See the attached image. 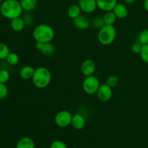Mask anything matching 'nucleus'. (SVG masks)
Listing matches in <instances>:
<instances>
[{
	"mask_svg": "<svg viewBox=\"0 0 148 148\" xmlns=\"http://www.w3.org/2000/svg\"><path fill=\"white\" fill-rule=\"evenodd\" d=\"M4 1H5V0H0V3H2V2H4Z\"/></svg>",
	"mask_w": 148,
	"mask_h": 148,
	"instance_id": "nucleus-34",
	"label": "nucleus"
},
{
	"mask_svg": "<svg viewBox=\"0 0 148 148\" xmlns=\"http://www.w3.org/2000/svg\"><path fill=\"white\" fill-rule=\"evenodd\" d=\"M9 89L6 84L0 83V100H4L8 96Z\"/></svg>",
	"mask_w": 148,
	"mask_h": 148,
	"instance_id": "nucleus-28",
	"label": "nucleus"
},
{
	"mask_svg": "<svg viewBox=\"0 0 148 148\" xmlns=\"http://www.w3.org/2000/svg\"><path fill=\"white\" fill-rule=\"evenodd\" d=\"M116 29L114 26H104L98 33V41L102 45L108 46L111 44L116 38Z\"/></svg>",
	"mask_w": 148,
	"mask_h": 148,
	"instance_id": "nucleus-4",
	"label": "nucleus"
},
{
	"mask_svg": "<svg viewBox=\"0 0 148 148\" xmlns=\"http://www.w3.org/2000/svg\"><path fill=\"white\" fill-rule=\"evenodd\" d=\"M78 5L81 10L86 14L94 12L98 8L96 0H78Z\"/></svg>",
	"mask_w": 148,
	"mask_h": 148,
	"instance_id": "nucleus-9",
	"label": "nucleus"
},
{
	"mask_svg": "<svg viewBox=\"0 0 148 148\" xmlns=\"http://www.w3.org/2000/svg\"><path fill=\"white\" fill-rule=\"evenodd\" d=\"M15 148H36V144L31 137L24 136L17 142Z\"/></svg>",
	"mask_w": 148,
	"mask_h": 148,
	"instance_id": "nucleus-15",
	"label": "nucleus"
},
{
	"mask_svg": "<svg viewBox=\"0 0 148 148\" xmlns=\"http://www.w3.org/2000/svg\"><path fill=\"white\" fill-rule=\"evenodd\" d=\"M7 63L10 65H16L20 61V57L15 52H10L7 56Z\"/></svg>",
	"mask_w": 148,
	"mask_h": 148,
	"instance_id": "nucleus-21",
	"label": "nucleus"
},
{
	"mask_svg": "<svg viewBox=\"0 0 148 148\" xmlns=\"http://www.w3.org/2000/svg\"><path fill=\"white\" fill-rule=\"evenodd\" d=\"M35 47L38 51L46 56L53 55L55 52V47L51 42L49 43H41V42H36Z\"/></svg>",
	"mask_w": 148,
	"mask_h": 148,
	"instance_id": "nucleus-10",
	"label": "nucleus"
},
{
	"mask_svg": "<svg viewBox=\"0 0 148 148\" xmlns=\"http://www.w3.org/2000/svg\"><path fill=\"white\" fill-rule=\"evenodd\" d=\"M19 1L23 10L27 12L34 10L38 4V0H20Z\"/></svg>",
	"mask_w": 148,
	"mask_h": 148,
	"instance_id": "nucleus-18",
	"label": "nucleus"
},
{
	"mask_svg": "<svg viewBox=\"0 0 148 148\" xmlns=\"http://www.w3.org/2000/svg\"><path fill=\"white\" fill-rule=\"evenodd\" d=\"M73 24L79 30H86L90 26V20L85 15L81 14L79 17L73 20Z\"/></svg>",
	"mask_w": 148,
	"mask_h": 148,
	"instance_id": "nucleus-11",
	"label": "nucleus"
},
{
	"mask_svg": "<svg viewBox=\"0 0 148 148\" xmlns=\"http://www.w3.org/2000/svg\"><path fill=\"white\" fill-rule=\"evenodd\" d=\"M81 12L82 10L78 4H72L69 6L67 10V15L69 16V18L75 20V18L80 15Z\"/></svg>",
	"mask_w": 148,
	"mask_h": 148,
	"instance_id": "nucleus-19",
	"label": "nucleus"
},
{
	"mask_svg": "<svg viewBox=\"0 0 148 148\" xmlns=\"http://www.w3.org/2000/svg\"><path fill=\"white\" fill-rule=\"evenodd\" d=\"M143 7L144 9L148 12V0H145L144 3H143Z\"/></svg>",
	"mask_w": 148,
	"mask_h": 148,
	"instance_id": "nucleus-32",
	"label": "nucleus"
},
{
	"mask_svg": "<svg viewBox=\"0 0 148 148\" xmlns=\"http://www.w3.org/2000/svg\"><path fill=\"white\" fill-rule=\"evenodd\" d=\"M96 70V65L92 59H87L82 62L80 67V71L82 75L86 76L92 75Z\"/></svg>",
	"mask_w": 148,
	"mask_h": 148,
	"instance_id": "nucleus-8",
	"label": "nucleus"
},
{
	"mask_svg": "<svg viewBox=\"0 0 148 148\" xmlns=\"http://www.w3.org/2000/svg\"><path fill=\"white\" fill-rule=\"evenodd\" d=\"M10 73L6 69L0 70V83L6 84L10 80Z\"/></svg>",
	"mask_w": 148,
	"mask_h": 148,
	"instance_id": "nucleus-27",
	"label": "nucleus"
},
{
	"mask_svg": "<svg viewBox=\"0 0 148 148\" xmlns=\"http://www.w3.org/2000/svg\"><path fill=\"white\" fill-rule=\"evenodd\" d=\"M113 12L119 19H124L127 17L129 14V10L127 6L121 3H118L114 7Z\"/></svg>",
	"mask_w": 148,
	"mask_h": 148,
	"instance_id": "nucleus-14",
	"label": "nucleus"
},
{
	"mask_svg": "<svg viewBox=\"0 0 148 148\" xmlns=\"http://www.w3.org/2000/svg\"><path fill=\"white\" fill-rule=\"evenodd\" d=\"M23 8L18 0H5L1 3L0 13L5 18L13 20L20 17L23 14Z\"/></svg>",
	"mask_w": 148,
	"mask_h": 148,
	"instance_id": "nucleus-1",
	"label": "nucleus"
},
{
	"mask_svg": "<svg viewBox=\"0 0 148 148\" xmlns=\"http://www.w3.org/2000/svg\"><path fill=\"white\" fill-rule=\"evenodd\" d=\"M85 124H86V120L82 114L75 113V115H73L71 125L74 129L76 130H81V129H84Z\"/></svg>",
	"mask_w": 148,
	"mask_h": 148,
	"instance_id": "nucleus-13",
	"label": "nucleus"
},
{
	"mask_svg": "<svg viewBox=\"0 0 148 148\" xmlns=\"http://www.w3.org/2000/svg\"><path fill=\"white\" fill-rule=\"evenodd\" d=\"M49 148H68V147L63 141L55 140L51 142Z\"/></svg>",
	"mask_w": 148,
	"mask_h": 148,
	"instance_id": "nucleus-29",
	"label": "nucleus"
},
{
	"mask_svg": "<svg viewBox=\"0 0 148 148\" xmlns=\"http://www.w3.org/2000/svg\"><path fill=\"white\" fill-rule=\"evenodd\" d=\"M118 0H96L97 7L103 12L113 11L114 7L118 4Z\"/></svg>",
	"mask_w": 148,
	"mask_h": 148,
	"instance_id": "nucleus-12",
	"label": "nucleus"
},
{
	"mask_svg": "<svg viewBox=\"0 0 148 148\" xmlns=\"http://www.w3.org/2000/svg\"><path fill=\"white\" fill-rule=\"evenodd\" d=\"M105 24L107 26H114V23L116 21V16L115 15L114 12L113 11L106 12L104 15L103 16Z\"/></svg>",
	"mask_w": 148,
	"mask_h": 148,
	"instance_id": "nucleus-20",
	"label": "nucleus"
},
{
	"mask_svg": "<svg viewBox=\"0 0 148 148\" xmlns=\"http://www.w3.org/2000/svg\"><path fill=\"white\" fill-rule=\"evenodd\" d=\"M33 36L36 42L49 43L54 38L55 33L53 28L47 24H40L34 28Z\"/></svg>",
	"mask_w": 148,
	"mask_h": 148,
	"instance_id": "nucleus-3",
	"label": "nucleus"
},
{
	"mask_svg": "<svg viewBox=\"0 0 148 148\" xmlns=\"http://www.w3.org/2000/svg\"><path fill=\"white\" fill-rule=\"evenodd\" d=\"M10 53V51L8 46L4 43H0V60L7 59Z\"/></svg>",
	"mask_w": 148,
	"mask_h": 148,
	"instance_id": "nucleus-22",
	"label": "nucleus"
},
{
	"mask_svg": "<svg viewBox=\"0 0 148 148\" xmlns=\"http://www.w3.org/2000/svg\"><path fill=\"white\" fill-rule=\"evenodd\" d=\"M73 115L66 110L58 112L54 117V122L59 127L66 128L71 125Z\"/></svg>",
	"mask_w": 148,
	"mask_h": 148,
	"instance_id": "nucleus-6",
	"label": "nucleus"
},
{
	"mask_svg": "<svg viewBox=\"0 0 148 148\" xmlns=\"http://www.w3.org/2000/svg\"><path fill=\"white\" fill-rule=\"evenodd\" d=\"M10 26H11L12 29L14 31L20 32L25 28V23L23 17H19L12 20Z\"/></svg>",
	"mask_w": 148,
	"mask_h": 148,
	"instance_id": "nucleus-17",
	"label": "nucleus"
},
{
	"mask_svg": "<svg viewBox=\"0 0 148 148\" xmlns=\"http://www.w3.org/2000/svg\"><path fill=\"white\" fill-rule=\"evenodd\" d=\"M119 78L115 75H110L106 79V84L109 86L110 87H111L112 89L116 86L119 84Z\"/></svg>",
	"mask_w": 148,
	"mask_h": 148,
	"instance_id": "nucleus-25",
	"label": "nucleus"
},
{
	"mask_svg": "<svg viewBox=\"0 0 148 148\" xmlns=\"http://www.w3.org/2000/svg\"><path fill=\"white\" fill-rule=\"evenodd\" d=\"M139 43L142 45L148 44V28L144 29L140 33L138 36Z\"/></svg>",
	"mask_w": 148,
	"mask_h": 148,
	"instance_id": "nucleus-23",
	"label": "nucleus"
},
{
	"mask_svg": "<svg viewBox=\"0 0 148 148\" xmlns=\"http://www.w3.org/2000/svg\"><path fill=\"white\" fill-rule=\"evenodd\" d=\"M35 69L33 67L30 65H25L22 67L20 71V75L23 79L24 80H29L32 79L34 74Z\"/></svg>",
	"mask_w": 148,
	"mask_h": 148,
	"instance_id": "nucleus-16",
	"label": "nucleus"
},
{
	"mask_svg": "<svg viewBox=\"0 0 148 148\" xmlns=\"http://www.w3.org/2000/svg\"><path fill=\"white\" fill-rule=\"evenodd\" d=\"M23 20H24L25 23V26H31L32 24L33 23V17L31 14L30 13H27L24 15V17H23Z\"/></svg>",
	"mask_w": 148,
	"mask_h": 148,
	"instance_id": "nucleus-30",
	"label": "nucleus"
},
{
	"mask_svg": "<svg viewBox=\"0 0 148 148\" xmlns=\"http://www.w3.org/2000/svg\"><path fill=\"white\" fill-rule=\"evenodd\" d=\"M92 25L95 28L99 29V30L102 28L104 26H106L103 17H95V18H93V20H92Z\"/></svg>",
	"mask_w": 148,
	"mask_h": 148,
	"instance_id": "nucleus-24",
	"label": "nucleus"
},
{
	"mask_svg": "<svg viewBox=\"0 0 148 148\" xmlns=\"http://www.w3.org/2000/svg\"><path fill=\"white\" fill-rule=\"evenodd\" d=\"M100 86L99 79L94 75L86 76L82 81V89L88 95L96 94Z\"/></svg>",
	"mask_w": 148,
	"mask_h": 148,
	"instance_id": "nucleus-5",
	"label": "nucleus"
},
{
	"mask_svg": "<svg viewBox=\"0 0 148 148\" xmlns=\"http://www.w3.org/2000/svg\"><path fill=\"white\" fill-rule=\"evenodd\" d=\"M51 78V73L49 68L40 66L35 69L34 74L31 80L33 85L36 88L44 89L50 84Z\"/></svg>",
	"mask_w": 148,
	"mask_h": 148,
	"instance_id": "nucleus-2",
	"label": "nucleus"
},
{
	"mask_svg": "<svg viewBox=\"0 0 148 148\" xmlns=\"http://www.w3.org/2000/svg\"><path fill=\"white\" fill-rule=\"evenodd\" d=\"M124 1L126 4H133V3H134L136 0H124Z\"/></svg>",
	"mask_w": 148,
	"mask_h": 148,
	"instance_id": "nucleus-33",
	"label": "nucleus"
},
{
	"mask_svg": "<svg viewBox=\"0 0 148 148\" xmlns=\"http://www.w3.org/2000/svg\"><path fill=\"white\" fill-rule=\"evenodd\" d=\"M142 60L148 64V44H144L142 46L141 52L140 53Z\"/></svg>",
	"mask_w": 148,
	"mask_h": 148,
	"instance_id": "nucleus-26",
	"label": "nucleus"
},
{
	"mask_svg": "<svg viewBox=\"0 0 148 148\" xmlns=\"http://www.w3.org/2000/svg\"><path fill=\"white\" fill-rule=\"evenodd\" d=\"M96 94L98 100L101 102H108L113 96V89L106 84H101Z\"/></svg>",
	"mask_w": 148,
	"mask_h": 148,
	"instance_id": "nucleus-7",
	"label": "nucleus"
},
{
	"mask_svg": "<svg viewBox=\"0 0 148 148\" xmlns=\"http://www.w3.org/2000/svg\"><path fill=\"white\" fill-rule=\"evenodd\" d=\"M142 46H143V45H142L140 43L133 44L132 46L131 47L132 51L135 54H140V52H141Z\"/></svg>",
	"mask_w": 148,
	"mask_h": 148,
	"instance_id": "nucleus-31",
	"label": "nucleus"
},
{
	"mask_svg": "<svg viewBox=\"0 0 148 148\" xmlns=\"http://www.w3.org/2000/svg\"><path fill=\"white\" fill-rule=\"evenodd\" d=\"M1 3H0V10H1Z\"/></svg>",
	"mask_w": 148,
	"mask_h": 148,
	"instance_id": "nucleus-35",
	"label": "nucleus"
}]
</instances>
